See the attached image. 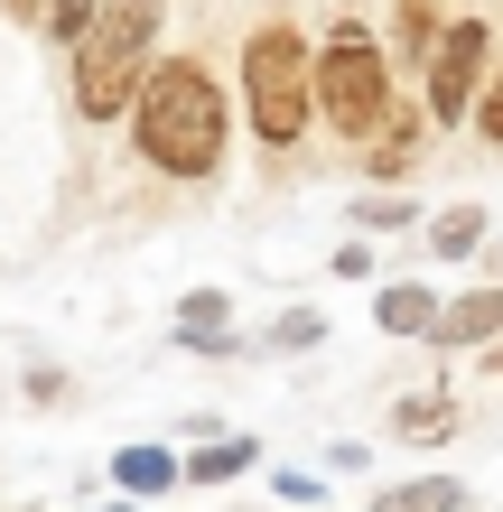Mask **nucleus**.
<instances>
[{
    "mask_svg": "<svg viewBox=\"0 0 503 512\" xmlns=\"http://www.w3.org/2000/svg\"><path fill=\"white\" fill-rule=\"evenodd\" d=\"M131 140H140V159L168 168V177H215L224 140H233L224 84L205 75L196 56H168V66H150V75H140V94H131Z\"/></svg>",
    "mask_w": 503,
    "mask_h": 512,
    "instance_id": "obj_1",
    "label": "nucleus"
},
{
    "mask_svg": "<svg viewBox=\"0 0 503 512\" xmlns=\"http://www.w3.org/2000/svg\"><path fill=\"white\" fill-rule=\"evenodd\" d=\"M159 0H103L94 28L75 38V103H84V122H112V112H131L140 94V75L159 66Z\"/></svg>",
    "mask_w": 503,
    "mask_h": 512,
    "instance_id": "obj_2",
    "label": "nucleus"
},
{
    "mask_svg": "<svg viewBox=\"0 0 503 512\" xmlns=\"http://www.w3.org/2000/svg\"><path fill=\"white\" fill-rule=\"evenodd\" d=\"M243 103H252L261 149H289L308 131V47H299V28H261L243 47Z\"/></svg>",
    "mask_w": 503,
    "mask_h": 512,
    "instance_id": "obj_3",
    "label": "nucleus"
},
{
    "mask_svg": "<svg viewBox=\"0 0 503 512\" xmlns=\"http://www.w3.org/2000/svg\"><path fill=\"white\" fill-rule=\"evenodd\" d=\"M382 103H392V75H382L373 38H364V28H336L327 56L308 66V112H327V131L364 140V131L382 122Z\"/></svg>",
    "mask_w": 503,
    "mask_h": 512,
    "instance_id": "obj_4",
    "label": "nucleus"
},
{
    "mask_svg": "<svg viewBox=\"0 0 503 512\" xmlns=\"http://www.w3.org/2000/svg\"><path fill=\"white\" fill-rule=\"evenodd\" d=\"M485 56H494L485 19H457V28H438V38H429V122H448V131H457L466 112H476Z\"/></svg>",
    "mask_w": 503,
    "mask_h": 512,
    "instance_id": "obj_5",
    "label": "nucleus"
},
{
    "mask_svg": "<svg viewBox=\"0 0 503 512\" xmlns=\"http://www.w3.org/2000/svg\"><path fill=\"white\" fill-rule=\"evenodd\" d=\"M438 345H503V280L476 289V298H438Z\"/></svg>",
    "mask_w": 503,
    "mask_h": 512,
    "instance_id": "obj_6",
    "label": "nucleus"
},
{
    "mask_svg": "<svg viewBox=\"0 0 503 512\" xmlns=\"http://www.w3.org/2000/svg\"><path fill=\"white\" fill-rule=\"evenodd\" d=\"M373 326H382V336H429V326H438V289L392 280V289L373 298Z\"/></svg>",
    "mask_w": 503,
    "mask_h": 512,
    "instance_id": "obj_7",
    "label": "nucleus"
},
{
    "mask_svg": "<svg viewBox=\"0 0 503 512\" xmlns=\"http://www.w3.org/2000/svg\"><path fill=\"white\" fill-rule=\"evenodd\" d=\"M364 140H373V168H382V177H410V159H420V112L382 103V122H373Z\"/></svg>",
    "mask_w": 503,
    "mask_h": 512,
    "instance_id": "obj_8",
    "label": "nucleus"
},
{
    "mask_svg": "<svg viewBox=\"0 0 503 512\" xmlns=\"http://www.w3.org/2000/svg\"><path fill=\"white\" fill-rule=\"evenodd\" d=\"M373 512H466V485L457 475H410V485H382Z\"/></svg>",
    "mask_w": 503,
    "mask_h": 512,
    "instance_id": "obj_9",
    "label": "nucleus"
},
{
    "mask_svg": "<svg viewBox=\"0 0 503 512\" xmlns=\"http://www.w3.org/2000/svg\"><path fill=\"white\" fill-rule=\"evenodd\" d=\"M112 485H122V494H168L177 457H168V447H122V457H112Z\"/></svg>",
    "mask_w": 503,
    "mask_h": 512,
    "instance_id": "obj_10",
    "label": "nucleus"
},
{
    "mask_svg": "<svg viewBox=\"0 0 503 512\" xmlns=\"http://www.w3.org/2000/svg\"><path fill=\"white\" fill-rule=\"evenodd\" d=\"M476 243H485V215H476V205H448V215L429 224V252H438V261H466Z\"/></svg>",
    "mask_w": 503,
    "mask_h": 512,
    "instance_id": "obj_11",
    "label": "nucleus"
},
{
    "mask_svg": "<svg viewBox=\"0 0 503 512\" xmlns=\"http://www.w3.org/2000/svg\"><path fill=\"white\" fill-rule=\"evenodd\" d=\"M252 466V438H224V447H205V457H187L177 475H196V485H224V475H243Z\"/></svg>",
    "mask_w": 503,
    "mask_h": 512,
    "instance_id": "obj_12",
    "label": "nucleus"
},
{
    "mask_svg": "<svg viewBox=\"0 0 503 512\" xmlns=\"http://www.w3.org/2000/svg\"><path fill=\"white\" fill-rule=\"evenodd\" d=\"M94 10H103V0H38V19H47V38H84V28H94Z\"/></svg>",
    "mask_w": 503,
    "mask_h": 512,
    "instance_id": "obj_13",
    "label": "nucleus"
},
{
    "mask_svg": "<svg viewBox=\"0 0 503 512\" xmlns=\"http://www.w3.org/2000/svg\"><path fill=\"white\" fill-rule=\"evenodd\" d=\"M392 429H401V438H448V429H457V410H448V401H410Z\"/></svg>",
    "mask_w": 503,
    "mask_h": 512,
    "instance_id": "obj_14",
    "label": "nucleus"
},
{
    "mask_svg": "<svg viewBox=\"0 0 503 512\" xmlns=\"http://www.w3.org/2000/svg\"><path fill=\"white\" fill-rule=\"evenodd\" d=\"M476 131L503 149V75H494V84H476Z\"/></svg>",
    "mask_w": 503,
    "mask_h": 512,
    "instance_id": "obj_15",
    "label": "nucleus"
},
{
    "mask_svg": "<svg viewBox=\"0 0 503 512\" xmlns=\"http://www.w3.org/2000/svg\"><path fill=\"white\" fill-rule=\"evenodd\" d=\"M354 224H373V233H392V224H410V205H401V196H364V205H354Z\"/></svg>",
    "mask_w": 503,
    "mask_h": 512,
    "instance_id": "obj_16",
    "label": "nucleus"
},
{
    "mask_svg": "<svg viewBox=\"0 0 503 512\" xmlns=\"http://www.w3.org/2000/svg\"><path fill=\"white\" fill-rule=\"evenodd\" d=\"M308 336H317V317H308V308H289V317L271 326V345H308Z\"/></svg>",
    "mask_w": 503,
    "mask_h": 512,
    "instance_id": "obj_17",
    "label": "nucleus"
},
{
    "mask_svg": "<svg viewBox=\"0 0 503 512\" xmlns=\"http://www.w3.org/2000/svg\"><path fill=\"white\" fill-rule=\"evenodd\" d=\"M0 10H10V19H19V10H38V0H0Z\"/></svg>",
    "mask_w": 503,
    "mask_h": 512,
    "instance_id": "obj_18",
    "label": "nucleus"
},
{
    "mask_svg": "<svg viewBox=\"0 0 503 512\" xmlns=\"http://www.w3.org/2000/svg\"><path fill=\"white\" fill-rule=\"evenodd\" d=\"M103 512H140V503H103Z\"/></svg>",
    "mask_w": 503,
    "mask_h": 512,
    "instance_id": "obj_19",
    "label": "nucleus"
}]
</instances>
